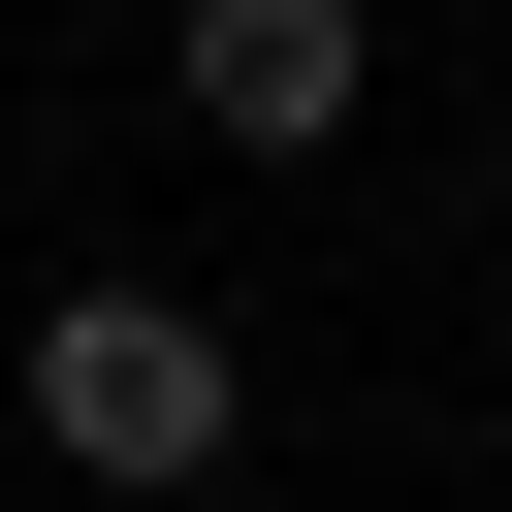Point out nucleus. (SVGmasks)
Returning a JSON list of instances; mask_svg holds the SVG:
<instances>
[{
  "label": "nucleus",
  "mask_w": 512,
  "mask_h": 512,
  "mask_svg": "<svg viewBox=\"0 0 512 512\" xmlns=\"http://www.w3.org/2000/svg\"><path fill=\"white\" fill-rule=\"evenodd\" d=\"M160 96H192L224 160H320V128L384 96V0H192V32H160Z\"/></svg>",
  "instance_id": "nucleus-2"
},
{
  "label": "nucleus",
  "mask_w": 512,
  "mask_h": 512,
  "mask_svg": "<svg viewBox=\"0 0 512 512\" xmlns=\"http://www.w3.org/2000/svg\"><path fill=\"white\" fill-rule=\"evenodd\" d=\"M32 448H64L96 512H160V480L256 448V352H224L192 288H32Z\"/></svg>",
  "instance_id": "nucleus-1"
}]
</instances>
